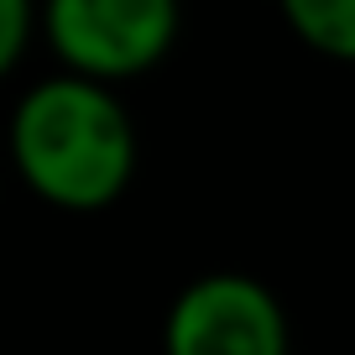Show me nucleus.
<instances>
[{
  "mask_svg": "<svg viewBox=\"0 0 355 355\" xmlns=\"http://www.w3.org/2000/svg\"><path fill=\"white\" fill-rule=\"evenodd\" d=\"M11 162L42 204L100 214L136 173V125L110 84L78 73L42 78L11 115Z\"/></svg>",
  "mask_w": 355,
  "mask_h": 355,
  "instance_id": "f257e3e1",
  "label": "nucleus"
},
{
  "mask_svg": "<svg viewBox=\"0 0 355 355\" xmlns=\"http://www.w3.org/2000/svg\"><path fill=\"white\" fill-rule=\"evenodd\" d=\"M178 0H42V37L68 73L121 84L167 58L178 42Z\"/></svg>",
  "mask_w": 355,
  "mask_h": 355,
  "instance_id": "f03ea898",
  "label": "nucleus"
},
{
  "mask_svg": "<svg viewBox=\"0 0 355 355\" xmlns=\"http://www.w3.org/2000/svg\"><path fill=\"white\" fill-rule=\"evenodd\" d=\"M167 355H288V313L277 293L245 272L193 277L162 324Z\"/></svg>",
  "mask_w": 355,
  "mask_h": 355,
  "instance_id": "7ed1b4c3",
  "label": "nucleus"
},
{
  "mask_svg": "<svg viewBox=\"0 0 355 355\" xmlns=\"http://www.w3.org/2000/svg\"><path fill=\"white\" fill-rule=\"evenodd\" d=\"M293 37L334 63H355V0H277Z\"/></svg>",
  "mask_w": 355,
  "mask_h": 355,
  "instance_id": "20e7f679",
  "label": "nucleus"
},
{
  "mask_svg": "<svg viewBox=\"0 0 355 355\" xmlns=\"http://www.w3.org/2000/svg\"><path fill=\"white\" fill-rule=\"evenodd\" d=\"M32 21H37L32 0H0V78L21 63L26 42H32Z\"/></svg>",
  "mask_w": 355,
  "mask_h": 355,
  "instance_id": "39448f33",
  "label": "nucleus"
}]
</instances>
